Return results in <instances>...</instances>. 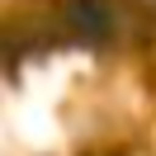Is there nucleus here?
<instances>
[{
    "label": "nucleus",
    "mask_w": 156,
    "mask_h": 156,
    "mask_svg": "<svg viewBox=\"0 0 156 156\" xmlns=\"http://www.w3.org/2000/svg\"><path fill=\"white\" fill-rule=\"evenodd\" d=\"M156 33V10L147 0H38L10 14L5 62L48 57L57 48H137Z\"/></svg>",
    "instance_id": "nucleus-1"
}]
</instances>
